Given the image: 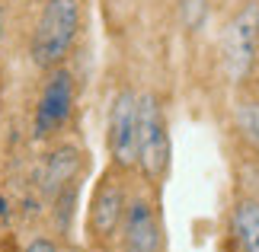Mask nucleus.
<instances>
[{
  "instance_id": "nucleus-4",
  "label": "nucleus",
  "mask_w": 259,
  "mask_h": 252,
  "mask_svg": "<svg viewBox=\"0 0 259 252\" xmlns=\"http://www.w3.org/2000/svg\"><path fill=\"white\" fill-rule=\"evenodd\" d=\"M221 74L234 89H246L259 70V0H243L227 16L218 42Z\"/></svg>"
},
{
  "instance_id": "nucleus-13",
  "label": "nucleus",
  "mask_w": 259,
  "mask_h": 252,
  "mask_svg": "<svg viewBox=\"0 0 259 252\" xmlns=\"http://www.w3.org/2000/svg\"><path fill=\"white\" fill-rule=\"evenodd\" d=\"M67 252H83V249H67Z\"/></svg>"
},
{
  "instance_id": "nucleus-1",
  "label": "nucleus",
  "mask_w": 259,
  "mask_h": 252,
  "mask_svg": "<svg viewBox=\"0 0 259 252\" xmlns=\"http://www.w3.org/2000/svg\"><path fill=\"white\" fill-rule=\"evenodd\" d=\"M128 179L132 176L122 173V169L106 166L93 182V191H90V201H87V220H83L90 252H115L118 249L125 208H128V198H132Z\"/></svg>"
},
{
  "instance_id": "nucleus-12",
  "label": "nucleus",
  "mask_w": 259,
  "mask_h": 252,
  "mask_svg": "<svg viewBox=\"0 0 259 252\" xmlns=\"http://www.w3.org/2000/svg\"><path fill=\"white\" fill-rule=\"evenodd\" d=\"M4 29H7V10L0 4V38H4Z\"/></svg>"
},
{
  "instance_id": "nucleus-2",
  "label": "nucleus",
  "mask_w": 259,
  "mask_h": 252,
  "mask_svg": "<svg viewBox=\"0 0 259 252\" xmlns=\"http://www.w3.org/2000/svg\"><path fill=\"white\" fill-rule=\"evenodd\" d=\"M80 23H83L80 0H42L32 38H29V61L45 74L61 67L80 38Z\"/></svg>"
},
{
  "instance_id": "nucleus-11",
  "label": "nucleus",
  "mask_w": 259,
  "mask_h": 252,
  "mask_svg": "<svg viewBox=\"0 0 259 252\" xmlns=\"http://www.w3.org/2000/svg\"><path fill=\"white\" fill-rule=\"evenodd\" d=\"M23 252H67V249L58 243V239H52V236H32L23 246Z\"/></svg>"
},
{
  "instance_id": "nucleus-6",
  "label": "nucleus",
  "mask_w": 259,
  "mask_h": 252,
  "mask_svg": "<svg viewBox=\"0 0 259 252\" xmlns=\"http://www.w3.org/2000/svg\"><path fill=\"white\" fill-rule=\"evenodd\" d=\"M74 103H77V83L74 74L64 64L48 70L42 80L35 99V115H32V140L38 144H52L67 131L74 118Z\"/></svg>"
},
{
  "instance_id": "nucleus-9",
  "label": "nucleus",
  "mask_w": 259,
  "mask_h": 252,
  "mask_svg": "<svg viewBox=\"0 0 259 252\" xmlns=\"http://www.w3.org/2000/svg\"><path fill=\"white\" fill-rule=\"evenodd\" d=\"M234 252H259V198L237 195L227 214Z\"/></svg>"
},
{
  "instance_id": "nucleus-5",
  "label": "nucleus",
  "mask_w": 259,
  "mask_h": 252,
  "mask_svg": "<svg viewBox=\"0 0 259 252\" xmlns=\"http://www.w3.org/2000/svg\"><path fill=\"white\" fill-rule=\"evenodd\" d=\"M115 252H166V227L157 188L144 182L132 188Z\"/></svg>"
},
{
  "instance_id": "nucleus-8",
  "label": "nucleus",
  "mask_w": 259,
  "mask_h": 252,
  "mask_svg": "<svg viewBox=\"0 0 259 252\" xmlns=\"http://www.w3.org/2000/svg\"><path fill=\"white\" fill-rule=\"evenodd\" d=\"M80 169H83V154L71 144H61L55 147L52 154L45 157L42 163V176H38V182H42V191L48 198L61 195L64 188H71L80 182Z\"/></svg>"
},
{
  "instance_id": "nucleus-10",
  "label": "nucleus",
  "mask_w": 259,
  "mask_h": 252,
  "mask_svg": "<svg viewBox=\"0 0 259 252\" xmlns=\"http://www.w3.org/2000/svg\"><path fill=\"white\" fill-rule=\"evenodd\" d=\"M231 122H234L237 137L259 157V93L240 89V96L234 103V112H231Z\"/></svg>"
},
{
  "instance_id": "nucleus-7",
  "label": "nucleus",
  "mask_w": 259,
  "mask_h": 252,
  "mask_svg": "<svg viewBox=\"0 0 259 252\" xmlns=\"http://www.w3.org/2000/svg\"><path fill=\"white\" fill-rule=\"evenodd\" d=\"M106 154L109 166L138 176V89L118 86L106 112Z\"/></svg>"
},
{
  "instance_id": "nucleus-3",
  "label": "nucleus",
  "mask_w": 259,
  "mask_h": 252,
  "mask_svg": "<svg viewBox=\"0 0 259 252\" xmlns=\"http://www.w3.org/2000/svg\"><path fill=\"white\" fill-rule=\"evenodd\" d=\"M173 169V137L163 99L154 89L138 93V176L160 191Z\"/></svg>"
}]
</instances>
